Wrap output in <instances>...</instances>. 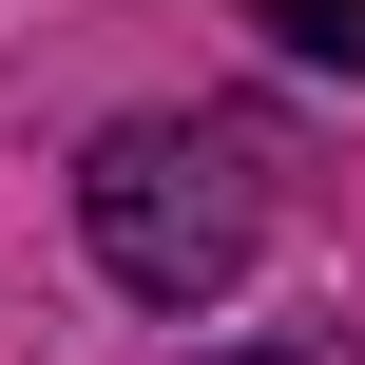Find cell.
<instances>
[{
    "instance_id": "6da1fadb",
    "label": "cell",
    "mask_w": 365,
    "mask_h": 365,
    "mask_svg": "<svg viewBox=\"0 0 365 365\" xmlns=\"http://www.w3.org/2000/svg\"><path fill=\"white\" fill-rule=\"evenodd\" d=\"M77 231H96V269L135 308H212L269 250V135L250 115H115L77 154Z\"/></svg>"
},
{
    "instance_id": "7a4b0ae2",
    "label": "cell",
    "mask_w": 365,
    "mask_h": 365,
    "mask_svg": "<svg viewBox=\"0 0 365 365\" xmlns=\"http://www.w3.org/2000/svg\"><path fill=\"white\" fill-rule=\"evenodd\" d=\"M289 58H327V77H365V0H250Z\"/></svg>"
},
{
    "instance_id": "3957f363",
    "label": "cell",
    "mask_w": 365,
    "mask_h": 365,
    "mask_svg": "<svg viewBox=\"0 0 365 365\" xmlns=\"http://www.w3.org/2000/svg\"><path fill=\"white\" fill-rule=\"evenodd\" d=\"M192 365H327V346H192Z\"/></svg>"
}]
</instances>
